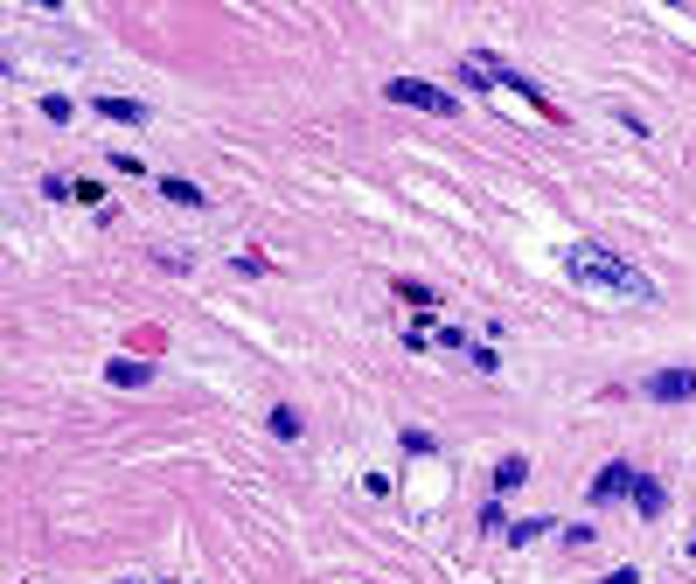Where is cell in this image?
<instances>
[{
  "mask_svg": "<svg viewBox=\"0 0 696 584\" xmlns=\"http://www.w3.org/2000/svg\"><path fill=\"white\" fill-rule=\"evenodd\" d=\"M564 265H571V279L592 292H620V299H655V279L647 271H634L620 251H606V243H571L564 251Z\"/></svg>",
  "mask_w": 696,
  "mask_h": 584,
  "instance_id": "cell-1",
  "label": "cell"
},
{
  "mask_svg": "<svg viewBox=\"0 0 696 584\" xmlns=\"http://www.w3.org/2000/svg\"><path fill=\"white\" fill-rule=\"evenodd\" d=\"M467 70H474V77H495V84H509V91H515V98H530V105L536 111H558V105H550V98H543V84H536V77H522V70H509V63H502V56H467Z\"/></svg>",
  "mask_w": 696,
  "mask_h": 584,
  "instance_id": "cell-2",
  "label": "cell"
},
{
  "mask_svg": "<svg viewBox=\"0 0 696 584\" xmlns=\"http://www.w3.org/2000/svg\"><path fill=\"white\" fill-rule=\"evenodd\" d=\"M397 105H418V111H432V119H453V91H432V84H418V77H397V84H383Z\"/></svg>",
  "mask_w": 696,
  "mask_h": 584,
  "instance_id": "cell-3",
  "label": "cell"
},
{
  "mask_svg": "<svg viewBox=\"0 0 696 584\" xmlns=\"http://www.w3.org/2000/svg\"><path fill=\"white\" fill-rule=\"evenodd\" d=\"M647 397H662V403L696 397V369H662V376H647Z\"/></svg>",
  "mask_w": 696,
  "mask_h": 584,
  "instance_id": "cell-4",
  "label": "cell"
},
{
  "mask_svg": "<svg viewBox=\"0 0 696 584\" xmlns=\"http://www.w3.org/2000/svg\"><path fill=\"white\" fill-rule=\"evenodd\" d=\"M634 480H641V473H634V466H620V459H613V466H606V473L592 480V501L606 508V501H620V494H634Z\"/></svg>",
  "mask_w": 696,
  "mask_h": 584,
  "instance_id": "cell-5",
  "label": "cell"
},
{
  "mask_svg": "<svg viewBox=\"0 0 696 584\" xmlns=\"http://www.w3.org/2000/svg\"><path fill=\"white\" fill-rule=\"evenodd\" d=\"M98 119H112V126H147L154 111L139 105V98H98Z\"/></svg>",
  "mask_w": 696,
  "mask_h": 584,
  "instance_id": "cell-6",
  "label": "cell"
},
{
  "mask_svg": "<svg viewBox=\"0 0 696 584\" xmlns=\"http://www.w3.org/2000/svg\"><path fill=\"white\" fill-rule=\"evenodd\" d=\"M105 376L119 383V390H139V383H154V362H133V355H119V362H105Z\"/></svg>",
  "mask_w": 696,
  "mask_h": 584,
  "instance_id": "cell-7",
  "label": "cell"
},
{
  "mask_svg": "<svg viewBox=\"0 0 696 584\" xmlns=\"http://www.w3.org/2000/svg\"><path fill=\"white\" fill-rule=\"evenodd\" d=\"M161 195H167V202H182V209H202V202H210V195H202L195 181H182V174H161Z\"/></svg>",
  "mask_w": 696,
  "mask_h": 584,
  "instance_id": "cell-8",
  "label": "cell"
},
{
  "mask_svg": "<svg viewBox=\"0 0 696 584\" xmlns=\"http://www.w3.org/2000/svg\"><path fill=\"white\" fill-rule=\"evenodd\" d=\"M522 480H530V459H522V452H509V459L495 466V487L509 494V487H522Z\"/></svg>",
  "mask_w": 696,
  "mask_h": 584,
  "instance_id": "cell-9",
  "label": "cell"
},
{
  "mask_svg": "<svg viewBox=\"0 0 696 584\" xmlns=\"http://www.w3.org/2000/svg\"><path fill=\"white\" fill-rule=\"evenodd\" d=\"M634 508H641V515H662V508H669V494H662V487H655V480H634Z\"/></svg>",
  "mask_w": 696,
  "mask_h": 584,
  "instance_id": "cell-10",
  "label": "cell"
},
{
  "mask_svg": "<svg viewBox=\"0 0 696 584\" xmlns=\"http://www.w3.org/2000/svg\"><path fill=\"white\" fill-rule=\"evenodd\" d=\"M543 529H558V522H543V515H530V522H515V529H509V543H536Z\"/></svg>",
  "mask_w": 696,
  "mask_h": 584,
  "instance_id": "cell-11",
  "label": "cell"
},
{
  "mask_svg": "<svg viewBox=\"0 0 696 584\" xmlns=\"http://www.w3.org/2000/svg\"><path fill=\"white\" fill-rule=\"evenodd\" d=\"M397 292H404V299H411V306H439V299H432V292L418 286V279H397Z\"/></svg>",
  "mask_w": 696,
  "mask_h": 584,
  "instance_id": "cell-12",
  "label": "cell"
},
{
  "mask_svg": "<svg viewBox=\"0 0 696 584\" xmlns=\"http://www.w3.org/2000/svg\"><path fill=\"white\" fill-rule=\"evenodd\" d=\"M272 431L279 438H299V411H272Z\"/></svg>",
  "mask_w": 696,
  "mask_h": 584,
  "instance_id": "cell-13",
  "label": "cell"
},
{
  "mask_svg": "<svg viewBox=\"0 0 696 584\" xmlns=\"http://www.w3.org/2000/svg\"><path fill=\"white\" fill-rule=\"evenodd\" d=\"M599 584H641V571H606Z\"/></svg>",
  "mask_w": 696,
  "mask_h": 584,
  "instance_id": "cell-14",
  "label": "cell"
}]
</instances>
